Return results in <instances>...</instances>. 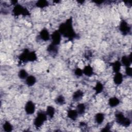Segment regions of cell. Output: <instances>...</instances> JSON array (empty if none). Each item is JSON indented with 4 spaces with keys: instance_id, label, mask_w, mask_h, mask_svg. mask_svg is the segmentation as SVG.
Wrapping results in <instances>:
<instances>
[{
    "instance_id": "1",
    "label": "cell",
    "mask_w": 132,
    "mask_h": 132,
    "mask_svg": "<svg viewBox=\"0 0 132 132\" xmlns=\"http://www.w3.org/2000/svg\"><path fill=\"white\" fill-rule=\"evenodd\" d=\"M58 31L61 36L68 38L69 40H73L77 36L73 29L72 18L68 19L65 22L61 23L59 27Z\"/></svg>"
},
{
    "instance_id": "2",
    "label": "cell",
    "mask_w": 132,
    "mask_h": 132,
    "mask_svg": "<svg viewBox=\"0 0 132 132\" xmlns=\"http://www.w3.org/2000/svg\"><path fill=\"white\" fill-rule=\"evenodd\" d=\"M47 117L46 112L43 111L39 112L34 121L35 126L36 128L40 127L47 120Z\"/></svg>"
},
{
    "instance_id": "3",
    "label": "cell",
    "mask_w": 132,
    "mask_h": 132,
    "mask_svg": "<svg viewBox=\"0 0 132 132\" xmlns=\"http://www.w3.org/2000/svg\"><path fill=\"white\" fill-rule=\"evenodd\" d=\"M116 119L118 123L124 127H128L131 123L130 120L129 118L125 117L121 112H117L116 114Z\"/></svg>"
},
{
    "instance_id": "4",
    "label": "cell",
    "mask_w": 132,
    "mask_h": 132,
    "mask_svg": "<svg viewBox=\"0 0 132 132\" xmlns=\"http://www.w3.org/2000/svg\"><path fill=\"white\" fill-rule=\"evenodd\" d=\"M12 13L14 16H19L20 15L26 16L29 14L28 10L20 4L15 5L12 10Z\"/></svg>"
},
{
    "instance_id": "5",
    "label": "cell",
    "mask_w": 132,
    "mask_h": 132,
    "mask_svg": "<svg viewBox=\"0 0 132 132\" xmlns=\"http://www.w3.org/2000/svg\"><path fill=\"white\" fill-rule=\"evenodd\" d=\"M51 38L52 44L57 46L60 43L61 40V35L58 30H56L53 31L51 35Z\"/></svg>"
},
{
    "instance_id": "6",
    "label": "cell",
    "mask_w": 132,
    "mask_h": 132,
    "mask_svg": "<svg viewBox=\"0 0 132 132\" xmlns=\"http://www.w3.org/2000/svg\"><path fill=\"white\" fill-rule=\"evenodd\" d=\"M119 29L123 35H126L130 32V27L126 21L122 20L119 25Z\"/></svg>"
},
{
    "instance_id": "7",
    "label": "cell",
    "mask_w": 132,
    "mask_h": 132,
    "mask_svg": "<svg viewBox=\"0 0 132 132\" xmlns=\"http://www.w3.org/2000/svg\"><path fill=\"white\" fill-rule=\"evenodd\" d=\"M25 111L27 114H32L35 111V105L34 103L31 101H28L25 104Z\"/></svg>"
},
{
    "instance_id": "8",
    "label": "cell",
    "mask_w": 132,
    "mask_h": 132,
    "mask_svg": "<svg viewBox=\"0 0 132 132\" xmlns=\"http://www.w3.org/2000/svg\"><path fill=\"white\" fill-rule=\"evenodd\" d=\"M39 37L41 39L44 41H47L50 40L51 35L48 31L46 28L42 29L39 33Z\"/></svg>"
},
{
    "instance_id": "9",
    "label": "cell",
    "mask_w": 132,
    "mask_h": 132,
    "mask_svg": "<svg viewBox=\"0 0 132 132\" xmlns=\"http://www.w3.org/2000/svg\"><path fill=\"white\" fill-rule=\"evenodd\" d=\"M131 54L128 56H123L121 58V64L126 67H130L131 63Z\"/></svg>"
},
{
    "instance_id": "10",
    "label": "cell",
    "mask_w": 132,
    "mask_h": 132,
    "mask_svg": "<svg viewBox=\"0 0 132 132\" xmlns=\"http://www.w3.org/2000/svg\"><path fill=\"white\" fill-rule=\"evenodd\" d=\"M30 51L28 49H25L23 52L20 54L19 58L21 61L22 62H26L28 61V54Z\"/></svg>"
},
{
    "instance_id": "11",
    "label": "cell",
    "mask_w": 132,
    "mask_h": 132,
    "mask_svg": "<svg viewBox=\"0 0 132 132\" xmlns=\"http://www.w3.org/2000/svg\"><path fill=\"white\" fill-rule=\"evenodd\" d=\"M123 75L120 72L116 73L113 77V82H114V84L117 85H120L123 82Z\"/></svg>"
},
{
    "instance_id": "12",
    "label": "cell",
    "mask_w": 132,
    "mask_h": 132,
    "mask_svg": "<svg viewBox=\"0 0 132 132\" xmlns=\"http://www.w3.org/2000/svg\"><path fill=\"white\" fill-rule=\"evenodd\" d=\"M82 71H83V74L88 77L91 76L93 74V68L90 65L85 66L82 69Z\"/></svg>"
},
{
    "instance_id": "13",
    "label": "cell",
    "mask_w": 132,
    "mask_h": 132,
    "mask_svg": "<svg viewBox=\"0 0 132 132\" xmlns=\"http://www.w3.org/2000/svg\"><path fill=\"white\" fill-rule=\"evenodd\" d=\"M78 116V114L76 109L75 110L70 109L68 111V113H67L68 117L72 120H75L77 118Z\"/></svg>"
},
{
    "instance_id": "14",
    "label": "cell",
    "mask_w": 132,
    "mask_h": 132,
    "mask_svg": "<svg viewBox=\"0 0 132 132\" xmlns=\"http://www.w3.org/2000/svg\"><path fill=\"white\" fill-rule=\"evenodd\" d=\"M36 78L33 75H29L25 79V82L28 86L31 87L34 86L36 82Z\"/></svg>"
},
{
    "instance_id": "15",
    "label": "cell",
    "mask_w": 132,
    "mask_h": 132,
    "mask_svg": "<svg viewBox=\"0 0 132 132\" xmlns=\"http://www.w3.org/2000/svg\"><path fill=\"white\" fill-rule=\"evenodd\" d=\"M110 65L112 68L113 71L116 73L119 72V71L121 69L122 64L121 62H120L119 61H116L113 62L111 63Z\"/></svg>"
},
{
    "instance_id": "16",
    "label": "cell",
    "mask_w": 132,
    "mask_h": 132,
    "mask_svg": "<svg viewBox=\"0 0 132 132\" xmlns=\"http://www.w3.org/2000/svg\"><path fill=\"white\" fill-rule=\"evenodd\" d=\"M84 95V92L80 90H78L76 91L73 94V99L74 101H78L81 99Z\"/></svg>"
},
{
    "instance_id": "17",
    "label": "cell",
    "mask_w": 132,
    "mask_h": 132,
    "mask_svg": "<svg viewBox=\"0 0 132 132\" xmlns=\"http://www.w3.org/2000/svg\"><path fill=\"white\" fill-rule=\"evenodd\" d=\"M47 50L49 53L52 55H56L58 53L57 46L52 44V43L48 46Z\"/></svg>"
},
{
    "instance_id": "18",
    "label": "cell",
    "mask_w": 132,
    "mask_h": 132,
    "mask_svg": "<svg viewBox=\"0 0 132 132\" xmlns=\"http://www.w3.org/2000/svg\"><path fill=\"white\" fill-rule=\"evenodd\" d=\"M120 104V100L116 97H112L109 98L108 104L111 107L117 106Z\"/></svg>"
},
{
    "instance_id": "19",
    "label": "cell",
    "mask_w": 132,
    "mask_h": 132,
    "mask_svg": "<svg viewBox=\"0 0 132 132\" xmlns=\"http://www.w3.org/2000/svg\"><path fill=\"white\" fill-rule=\"evenodd\" d=\"M104 118H105V116L103 113H101V112L97 113L95 116V120L96 122L98 124H101L103 123V122L104 121Z\"/></svg>"
},
{
    "instance_id": "20",
    "label": "cell",
    "mask_w": 132,
    "mask_h": 132,
    "mask_svg": "<svg viewBox=\"0 0 132 132\" xmlns=\"http://www.w3.org/2000/svg\"><path fill=\"white\" fill-rule=\"evenodd\" d=\"M76 110L78 112V114L79 115L83 114L86 110V106L84 104L80 103L78 104L76 107Z\"/></svg>"
},
{
    "instance_id": "21",
    "label": "cell",
    "mask_w": 132,
    "mask_h": 132,
    "mask_svg": "<svg viewBox=\"0 0 132 132\" xmlns=\"http://www.w3.org/2000/svg\"><path fill=\"white\" fill-rule=\"evenodd\" d=\"M103 89H104L103 85L100 82H97L95 86L93 88V89L94 90V91L95 92L96 94H98L101 93L103 91Z\"/></svg>"
},
{
    "instance_id": "22",
    "label": "cell",
    "mask_w": 132,
    "mask_h": 132,
    "mask_svg": "<svg viewBox=\"0 0 132 132\" xmlns=\"http://www.w3.org/2000/svg\"><path fill=\"white\" fill-rule=\"evenodd\" d=\"M45 112H46L47 116H48L50 118H53V117L55 114V109L53 106H48L47 107V109H46V110Z\"/></svg>"
},
{
    "instance_id": "23",
    "label": "cell",
    "mask_w": 132,
    "mask_h": 132,
    "mask_svg": "<svg viewBox=\"0 0 132 132\" xmlns=\"http://www.w3.org/2000/svg\"><path fill=\"white\" fill-rule=\"evenodd\" d=\"M3 129L4 130V131H7V132L11 131L13 129L12 125L8 121L5 122V123H4V124L3 125Z\"/></svg>"
},
{
    "instance_id": "24",
    "label": "cell",
    "mask_w": 132,
    "mask_h": 132,
    "mask_svg": "<svg viewBox=\"0 0 132 132\" xmlns=\"http://www.w3.org/2000/svg\"><path fill=\"white\" fill-rule=\"evenodd\" d=\"M28 76V73L25 69L20 70L18 73V76L21 79H26Z\"/></svg>"
},
{
    "instance_id": "25",
    "label": "cell",
    "mask_w": 132,
    "mask_h": 132,
    "mask_svg": "<svg viewBox=\"0 0 132 132\" xmlns=\"http://www.w3.org/2000/svg\"><path fill=\"white\" fill-rule=\"evenodd\" d=\"M37 7L40 8H43L44 7H47L48 5V3L46 1H38L36 4Z\"/></svg>"
},
{
    "instance_id": "26",
    "label": "cell",
    "mask_w": 132,
    "mask_h": 132,
    "mask_svg": "<svg viewBox=\"0 0 132 132\" xmlns=\"http://www.w3.org/2000/svg\"><path fill=\"white\" fill-rule=\"evenodd\" d=\"M37 58V54L34 51H31L30 52L29 54H28V61H35Z\"/></svg>"
},
{
    "instance_id": "27",
    "label": "cell",
    "mask_w": 132,
    "mask_h": 132,
    "mask_svg": "<svg viewBox=\"0 0 132 132\" xmlns=\"http://www.w3.org/2000/svg\"><path fill=\"white\" fill-rule=\"evenodd\" d=\"M55 102L56 104H57L58 105H62L64 104L65 103V98L63 95H60L56 98Z\"/></svg>"
},
{
    "instance_id": "28",
    "label": "cell",
    "mask_w": 132,
    "mask_h": 132,
    "mask_svg": "<svg viewBox=\"0 0 132 132\" xmlns=\"http://www.w3.org/2000/svg\"><path fill=\"white\" fill-rule=\"evenodd\" d=\"M74 73H75V75L77 76H81L83 74V71H82V70L80 68H77L75 69V71H74Z\"/></svg>"
},
{
    "instance_id": "29",
    "label": "cell",
    "mask_w": 132,
    "mask_h": 132,
    "mask_svg": "<svg viewBox=\"0 0 132 132\" xmlns=\"http://www.w3.org/2000/svg\"><path fill=\"white\" fill-rule=\"evenodd\" d=\"M125 73L128 76H131L132 75V69L130 67H126Z\"/></svg>"
},
{
    "instance_id": "30",
    "label": "cell",
    "mask_w": 132,
    "mask_h": 132,
    "mask_svg": "<svg viewBox=\"0 0 132 132\" xmlns=\"http://www.w3.org/2000/svg\"><path fill=\"white\" fill-rule=\"evenodd\" d=\"M111 128V126L109 124H107L104 128H103L102 129V131H110V129Z\"/></svg>"
}]
</instances>
